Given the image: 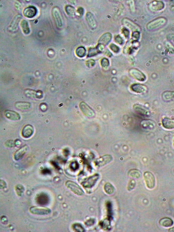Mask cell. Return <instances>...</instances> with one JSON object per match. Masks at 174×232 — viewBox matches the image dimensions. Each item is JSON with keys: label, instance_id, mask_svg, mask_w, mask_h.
Here are the masks:
<instances>
[{"label": "cell", "instance_id": "cell-1", "mask_svg": "<svg viewBox=\"0 0 174 232\" xmlns=\"http://www.w3.org/2000/svg\"><path fill=\"white\" fill-rule=\"evenodd\" d=\"M167 21V20L165 17L157 18L152 20L147 24V29L150 30L157 29L164 25Z\"/></svg>", "mask_w": 174, "mask_h": 232}, {"label": "cell", "instance_id": "cell-2", "mask_svg": "<svg viewBox=\"0 0 174 232\" xmlns=\"http://www.w3.org/2000/svg\"><path fill=\"white\" fill-rule=\"evenodd\" d=\"M30 211L33 215H47L51 212L50 209L40 206H32L30 208Z\"/></svg>", "mask_w": 174, "mask_h": 232}, {"label": "cell", "instance_id": "cell-3", "mask_svg": "<svg viewBox=\"0 0 174 232\" xmlns=\"http://www.w3.org/2000/svg\"><path fill=\"white\" fill-rule=\"evenodd\" d=\"M66 187L74 193L79 196L84 194V191L77 183L73 181L68 180L65 183Z\"/></svg>", "mask_w": 174, "mask_h": 232}, {"label": "cell", "instance_id": "cell-4", "mask_svg": "<svg viewBox=\"0 0 174 232\" xmlns=\"http://www.w3.org/2000/svg\"><path fill=\"white\" fill-rule=\"evenodd\" d=\"M144 176L147 188L150 189H153L154 188L155 185L154 176L152 173L148 171L145 172Z\"/></svg>", "mask_w": 174, "mask_h": 232}, {"label": "cell", "instance_id": "cell-5", "mask_svg": "<svg viewBox=\"0 0 174 232\" xmlns=\"http://www.w3.org/2000/svg\"><path fill=\"white\" fill-rule=\"evenodd\" d=\"M99 177V176L98 174H94L86 178L81 183V185L84 187L86 188H90L93 187L95 185Z\"/></svg>", "mask_w": 174, "mask_h": 232}, {"label": "cell", "instance_id": "cell-6", "mask_svg": "<svg viewBox=\"0 0 174 232\" xmlns=\"http://www.w3.org/2000/svg\"><path fill=\"white\" fill-rule=\"evenodd\" d=\"M79 107L83 113L87 117L93 118L95 116V113L93 110L86 103L82 102L79 104Z\"/></svg>", "mask_w": 174, "mask_h": 232}, {"label": "cell", "instance_id": "cell-7", "mask_svg": "<svg viewBox=\"0 0 174 232\" xmlns=\"http://www.w3.org/2000/svg\"><path fill=\"white\" fill-rule=\"evenodd\" d=\"M112 160V157L111 155H106L96 159L94 163L97 167H100L109 164Z\"/></svg>", "mask_w": 174, "mask_h": 232}, {"label": "cell", "instance_id": "cell-8", "mask_svg": "<svg viewBox=\"0 0 174 232\" xmlns=\"http://www.w3.org/2000/svg\"><path fill=\"white\" fill-rule=\"evenodd\" d=\"M129 73L132 77L139 81H144L146 79L144 74L137 69H131L129 71Z\"/></svg>", "mask_w": 174, "mask_h": 232}, {"label": "cell", "instance_id": "cell-9", "mask_svg": "<svg viewBox=\"0 0 174 232\" xmlns=\"http://www.w3.org/2000/svg\"><path fill=\"white\" fill-rule=\"evenodd\" d=\"M165 7L164 4L162 1H154L151 2L149 5V9L152 11H162Z\"/></svg>", "mask_w": 174, "mask_h": 232}, {"label": "cell", "instance_id": "cell-10", "mask_svg": "<svg viewBox=\"0 0 174 232\" xmlns=\"http://www.w3.org/2000/svg\"><path fill=\"white\" fill-rule=\"evenodd\" d=\"M34 129L32 125H27L23 128L22 131V136L25 138H28L34 134Z\"/></svg>", "mask_w": 174, "mask_h": 232}, {"label": "cell", "instance_id": "cell-11", "mask_svg": "<svg viewBox=\"0 0 174 232\" xmlns=\"http://www.w3.org/2000/svg\"><path fill=\"white\" fill-rule=\"evenodd\" d=\"M29 147L27 145L20 148L17 150L14 155V158L15 160L18 161L22 158L28 150Z\"/></svg>", "mask_w": 174, "mask_h": 232}, {"label": "cell", "instance_id": "cell-12", "mask_svg": "<svg viewBox=\"0 0 174 232\" xmlns=\"http://www.w3.org/2000/svg\"><path fill=\"white\" fill-rule=\"evenodd\" d=\"M135 111L138 113L143 116H149L150 115V112L149 110L145 107L139 104H135L134 107Z\"/></svg>", "mask_w": 174, "mask_h": 232}, {"label": "cell", "instance_id": "cell-13", "mask_svg": "<svg viewBox=\"0 0 174 232\" xmlns=\"http://www.w3.org/2000/svg\"><path fill=\"white\" fill-rule=\"evenodd\" d=\"M37 10L34 7L30 6L26 8L23 11L24 16L28 18H32L36 15Z\"/></svg>", "mask_w": 174, "mask_h": 232}, {"label": "cell", "instance_id": "cell-14", "mask_svg": "<svg viewBox=\"0 0 174 232\" xmlns=\"http://www.w3.org/2000/svg\"><path fill=\"white\" fill-rule=\"evenodd\" d=\"M130 89L132 91L138 93H144L147 90L146 86L140 84H133L130 86Z\"/></svg>", "mask_w": 174, "mask_h": 232}, {"label": "cell", "instance_id": "cell-15", "mask_svg": "<svg viewBox=\"0 0 174 232\" xmlns=\"http://www.w3.org/2000/svg\"><path fill=\"white\" fill-rule=\"evenodd\" d=\"M4 115L7 118L12 121H18L20 119V115L13 111L6 110L4 112Z\"/></svg>", "mask_w": 174, "mask_h": 232}, {"label": "cell", "instance_id": "cell-16", "mask_svg": "<svg viewBox=\"0 0 174 232\" xmlns=\"http://www.w3.org/2000/svg\"><path fill=\"white\" fill-rule=\"evenodd\" d=\"M25 93L29 97L35 98H41L43 94L41 91H37L31 90V89H27L25 91Z\"/></svg>", "mask_w": 174, "mask_h": 232}, {"label": "cell", "instance_id": "cell-17", "mask_svg": "<svg viewBox=\"0 0 174 232\" xmlns=\"http://www.w3.org/2000/svg\"><path fill=\"white\" fill-rule=\"evenodd\" d=\"M162 124L163 127L166 129H174V119L165 118L162 119Z\"/></svg>", "mask_w": 174, "mask_h": 232}, {"label": "cell", "instance_id": "cell-18", "mask_svg": "<svg viewBox=\"0 0 174 232\" xmlns=\"http://www.w3.org/2000/svg\"><path fill=\"white\" fill-rule=\"evenodd\" d=\"M112 38L110 33H106L104 34L100 38L99 41V44L106 45L110 42Z\"/></svg>", "mask_w": 174, "mask_h": 232}, {"label": "cell", "instance_id": "cell-19", "mask_svg": "<svg viewBox=\"0 0 174 232\" xmlns=\"http://www.w3.org/2000/svg\"><path fill=\"white\" fill-rule=\"evenodd\" d=\"M49 200L48 196L45 193L40 194L37 198V202L40 205H47Z\"/></svg>", "mask_w": 174, "mask_h": 232}, {"label": "cell", "instance_id": "cell-20", "mask_svg": "<svg viewBox=\"0 0 174 232\" xmlns=\"http://www.w3.org/2000/svg\"><path fill=\"white\" fill-rule=\"evenodd\" d=\"M15 107L17 109L20 110H26L29 109L31 104L30 103L26 102H17L15 104Z\"/></svg>", "mask_w": 174, "mask_h": 232}, {"label": "cell", "instance_id": "cell-21", "mask_svg": "<svg viewBox=\"0 0 174 232\" xmlns=\"http://www.w3.org/2000/svg\"><path fill=\"white\" fill-rule=\"evenodd\" d=\"M142 126L145 129H153L155 126V122L150 119H145L141 123Z\"/></svg>", "mask_w": 174, "mask_h": 232}, {"label": "cell", "instance_id": "cell-22", "mask_svg": "<svg viewBox=\"0 0 174 232\" xmlns=\"http://www.w3.org/2000/svg\"><path fill=\"white\" fill-rule=\"evenodd\" d=\"M160 225L165 227H170L173 225V221L172 219L168 218L161 219L159 221Z\"/></svg>", "mask_w": 174, "mask_h": 232}, {"label": "cell", "instance_id": "cell-23", "mask_svg": "<svg viewBox=\"0 0 174 232\" xmlns=\"http://www.w3.org/2000/svg\"><path fill=\"white\" fill-rule=\"evenodd\" d=\"M86 19L89 26L92 28H95L96 26V22L93 15L90 12L86 14Z\"/></svg>", "mask_w": 174, "mask_h": 232}, {"label": "cell", "instance_id": "cell-24", "mask_svg": "<svg viewBox=\"0 0 174 232\" xmlns=\"http://www.w3.org/2000/svg\"><path fill=\"white\" fill-rule=\"evenodd\" d=\"M53 16L58 27H62V21L59 12L57 8L54 9L53 11Z\"/></svg>", "mask_w": 174, "mask_h": 232}, {"label": "cell", "instance_id": "cell-25", "mask_svg": "<svg viewBox=\"0 0 174 232\" xmlns=\"http://www.w3.org/2000/svg\"><path fill=\"white\" fill-rule=\"evenodd\" d=\"M128 175L130 177L139 178L141 176L142 173L138 170L133 169L129 171Z\"/></svg>", "mask_w": 174, "mask_h": 232}, {"label": "cell", "instance_id": "cell-26", "mask_svg": "<svg viewBox=\"0 0 174 232\" xmlns=\"http://www.w3.org/2000/svg\"><path fill=\"white\" fill-rule=\"evenodd\" d=\"M104 190L107 194L109 195L112 194L115 191V188L111 183H107L104 186Z\"/></svg>", "mask_w": 174, "mask_h": 232}, {"label": "cell", "instance_id": "cell-27", "mask_svg": "<svg viewBox=\"0 0 174 232\" xmlns=\"http://www.w3.org/2000/svg\"><path fill=\"white\" fill-rule=\"evenodd\" d=\"M21 26L24 34L28 35L29 34L30 29L28 24L26 20H23L21 23Z\"/></svg>", "mask_w": 174, "mask_h": 232}, {"label": "cell", "instance_id": "cell-28", "mask_svg": "<svg viewBox=\"0 0 174 232\" xmlns=\"http://www.w3.org/2000/svg\"><path fill=\"white\" fill-rule=\"evenodd\" d=\"M174 96V92L172 91H166L162 94V98L165 101H169Z\"/></svg>", "mask_w": 174, "mask_h": 232}, {"label": "cell", "instance_id": "cell-29", "mask_svg": "<svg viewBox=\"0 0 174 232\" xmlns=\"http://www.w3.org/2000/svg\"><path fill=\"white\" fill-rule=\"evenodd\" d=\"M76 53L77 56L80 58H82L85 56L86 55V50L84 47H79L76 49Z\"/></svg>", "mask_w": 174, "mask_h": 232}, {"label": "cell", "instance_id": "cell-30", "mask_svg": "<svg viewBox=\"0 0 174 232\" xmlns=\"http://www.w3.org/2000/svg\"><path fill=\"white\" fill-rule=\"evenodd\" d=\"M65 11L69 16H73L75 15V9L70 6H67L65 7Z\"/></svg>", "mask_w": 174, "mask_h": 232}, {"label": "cell", "instance_id": "cell-31", "mask_svg": "<svg viewBox=\"0 0 174 232\" xmlns=\"http://www.w3.org/2000/svg\"><path fill=\"white\" fill-rule=\"evenodd\" d=\"M100 52V51L97 47L96 48H91L89 50L88 56V57L94 56Z\"/></svg>", "mask_w": 174, "mask_h": 232}, {"label": "cell", "instance_id": "cell-32", "mask_svg": "<svg viewBox=\"0 0 174 232\" xmlns=\"http://www.w3.org/2000/svg\"><path fill=\"white\" fill-rule=\"evenodd\" d=\"M15 190L18 195L21 196L25 191V188L22 185L19 184L16 186Z\"/></svg>", "mask_w": 174, "mask_h": 232}, {"label": "cell", "instance_id": "cell-33", "mask_svg": "<svg viewBox=\"0 0 174 232\" xmlns=\"http://www.w3.org/2000/svg\"><path fill=\"white\" fill-rule=\"evenodd\" d=\"M73 230L76 232H83L84 231L83 227L80 224L76 223L73 225Z\"/></svg>", "mask_w": 174, "mask_h": 232}, {"label": "cell", "instance_id": "cell-34", "mask_svg": "<svg viewBox=\"0 0 174 232\" xmlns=\"http://www.w3.org/2000/svg\"><path fill=\"white\" fill-rule=\"evenodd\" d=\"M101 64L102 67L106 68L109 67L110 65L109 61L107 59L104 58L102 59Z\"/></svg>", "mask_w": 174, "mask_h": 232}, {"label": "cell", "instance_id": "cell-35", "mask_svg": "<svg viewBox=\"0 0 174 232\" xmlns=\"http://www.w3.org/2000/svg\"><path fill=\"white\" fill-rule=\"evenodd\" d=\"M110 47L112 51L115 53H117L119 52V47L114 44H112L110 45Z\"/></svg>", "mask_w": 174, "mask_h": 232}, {"label": "cell", "instance_id": "cell-36", "mask_svg": "<svg viewBox=\"0 0 174 232\" xmlns=\"http://www.w3.org/2000/svg\"><path fill=\"white\" fill-rule=\"evenodd\" d=\"M166 46L169 52L172 53H174V47L173 45L169 43L166 44Z\"/></svg>", "mask_w": 174, "mask_h": 232}, {"label": "cell", "instance_id": "cell-37", "mask_svg": "<svg viewBox=\"0 0 174 232\" xmlns=\"http://www.w3.org/2000/svg\"><path fill=\"white\" fill-rule=\"evenodd\" d=\"M136 182L134 180H132L130 181L128 186V189L129 191L132 190L134 188Z\"/></svg>", "mask_w": 174, "mask_h": 232}, {"label": "cell", "instance_id": "cell-38", "mask_svg": "<svg viewBox=\"0 0 174 232\" xmlns=\"http://www.w3.org/2000/svg\"><path fill=\"white\" fill-rule=\"evenodd\" d=\"M94 64H95V62L93 60H89L87 61L86 62V65L89 68L93 67Z\"/></svg>", "mask_w": 174, "mask_h": 232}, {"label": "cell", "instance_id": "cell-39", "mask_svg": "<svg viewBox=\"0 0 174 232\" xmlns=\"http://www.w3.org/2000/svg\"><path fill=\"white\" fill-rule=\"evenodd\" d=\"M117 43L120 44H122L123 42V40L122 38L119 36V35H118L117 37L115 39Z\"/></svg>", "mask_w": 174, "mask_h": 232}, {"label": "cell", "instance_id": "cell-40", "mask_svg": "<svg viewBox=\"0 0 174 232\" xmlns=\"http://www.w3.org/2000/svg\"><path fill=\"white\" fill-rule=\"evenodd\" d=\"M7 185L6 182L3 180H0V187L1 188H4L6 187Z\"/></svg>", "mask_w": 174, "mask_h": 232}, {"label": "cell", "instance_id": "cell-41", "mask_svg": "<svg viewBox=\"0 0 174 232\" xmlns=\"http://www.w3.org/2000/svg\"><path fill=\"white\" fill-rule=\"evenodd\" d=\"M140 35V33L139 32H134L133 33L132 36L133 37L135 38V39H138L139 38Z\"/></svg>", "mask_w": 174, "mask_h": 232}, {"label": "cell", "instance_id": "cell-42", "mask_svg": "<svg viewBox=\"0 0 174 232\" xmlns=\"http://www.w3.org/2000/svg\"><path fill=\"white\" fill-rule=\"evenodd\" d=\"M77 12L80 16H82L84 14V9L82 8H79L77 10Z\"/></svg>", "mask_w": 174, "mask_h": 232}, {"label": "cell", "instance_id": "cell-43", "mask_svg": "<svg viewBox=\"0 0 174 232\" xmlns=\"http://www.w3.org/2000/svg\"><path fill=\"white\" fill-rule=\"evenodd\" d=\"M123 34L125 35V37H129V32L128 30L126 29H124L123 31Z\"/></svg>", "mask_w": 174, "mask_h": 232}, {"label": "cell", "instance_id": "cell-44", "mask_svg": "<svg viewBox=\"0 0 174 232\" xmlns=\"http://www.w3.org/2000/svg\"></svg>", "mask_w": 174, "mask_h": 232}]
</instances>
